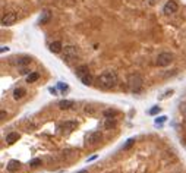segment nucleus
<instances>
[{"label":"nucleus","mask_w":186,"mask_h":173,"mask_svg":"<svg viewBox=\"0 0 186 173\" xmlns=\"http://www.w3.org/2000/svg\"><path fill=\"white\" fill-rule=\"evenodd\" d=\"M117 73L114 72V70H104L101 75L97 78V82H98V85L104 88V89H111V88H114V86L117 85Z\"/></svg>","instance_id":"nucleus-1"},{"label":"nucleus","mask_w":186,"mask_h":173,"mask_svg":"<svg viewBox=\"0 0 186 173\" xmlns=\"http://www.w3.org/2000/svg\"><path fill=\"white\" fill-rule=\"evenodd\" d=\"M128 85L132 92H139L144 85V78L141 73H131L128 78Z\"/></svg>","instance_id":"nucleus-2"},{"label":"nucleus","mask_w":186,"mask_h":173,"mask_svg":"<svg viewBox=\"0 0 186 173\" xmlns=\"http://www.w3.org/2000/svg\"><path fill=\"white\" fill-rule=\"evenodd\" d=\"M78 54H79L78 47H75V46H66V47L63 49V60H65L66 63H70L73 59L78 57Z\"/></svg>","instance_id":"nucleus-3"},{"label":"nucleus","mask_w":186,"mask_h":173,"mask_svg":"<svg viewBox=\"0 0 186 173\" xmlns=\"http://www.w3.org/2000/svg\"><path fill=\"white\" fill-rule=\"evenodd\" d=\"M171 62H173V54L169 52H163L157 56L155 65H157V66H169Z\"/></svg>","instance_id":"nucleus-4"},{"label":"nucleus","mask_w":186,"mask_h":173,"mask_svg":"<svg viewBox=\"0 0 186 173\" xmlns=\"http://www.w3.org/2000/svg\"><path fill=\"white\" fill-rule=\"evenodd\" d=\"M177 9H179L177 3H176L174 0H169V1L164 4L163 12H164V15H173V13H176V12H177Z\"/></svg>","instance_id":"nucleus-5"},{"label":"nucleus","mask_w":186,"mask_h":173,"mask_svg":"<svg viewBox=\"0 0 186 173\" xmlns=\"http://www.w3.org/2000/svg\"><path fill=\"white\" fill-rule=\"evenodd\" d=\"M103 135L100 131H94V132H91V134H88V137H86V144H89V145H95V144H98L100 141H101Z\"/></svg>","instance_id":"nucleus-6"},{"label":"nucleus","mask_w":186,"mask_h":173,"mask_svg":"<svg viewBox=\"0 0 186 173\" xmlns=\"http://www.w3.org/2000/svg\"><path fill=\"white\" fill-rule=\"evenodd\" d=\"M16 19H18V15L15 12H7L6 15H3V18H1V25L3 27H9V25L15 24Z\"/></svg>","instance_id":"nucleus-7"},{"label":"nucleus","mask_w":186,"mask_h":173,"mask_svg":"<svg viewBox=\"0 0 186 173\" xmlns=\"http://www.w3.org/2000/svg\"><path fill=\"white\" fill-rule=\"evenodd\" d=\"M31 57H28V56H25V57H19V59H13L12 60V63L13 65H16V66H27V65H30L31 63Z\"/></svg>","instance_id":"nucleus-8"},{"label":"nucleus","mask_w":186,"mask_h":173,"mask_svg":"<svg viewBox=\"0 0 186 173\" xmlns=\"http://www.w3.org/2000/svg\"><path fill=\"white\" fill-rule=\"evenodd\" d=\"M89 73V69H88V66H85V65H82V66H78L76 68V70H75V75L81 79L82 76H85V75H88Z\"/></svg>","instance_id":"nucleus-9"},{"label":"nucleus","mask_w":186,"mask_h":173,"mask_svg":"<svg viewBox=\"0 0 186 173\" xmlns=\"http://www.w3.org/2000/svg\"><path fill=\"white\" fill-rule=\"evenodd\" d=\"M19 166H21V163H19L18 160H10V161L7 163L6 169H7V172L13 173V172H16L18 169H19Z\"/></svg>","instance_id":"nucleus-10"},{"label":"nucleus","mask_w":186,"mask_h":173,"mask_svg":"<svg viewBox=\"0 0 186 173\" xmlns=\"http://www.w3.org/2000/svg\"><path fill=\"white\" fill-rule=\"evenodd\" d=\"M51 19V12L50 10H44L43 13H41V16H40V24L41 25H46V24H49V21Z\"/></svg>","instance_id":"nucleus-11"},{"label":"nucleus","mask_w":186,"mask_h":173,"mask_svg":"<svg viewBox=\"0 0 186 173\" xmlns=\"http://www.w3.org/2000/svg\"><path fill=\"white\" fill-rule=\"evenodd\" d=\"M57 106H59V109H62V110H68L72 106H75V101H72V100H62V101H59Z\"/></svg>","instance_id":"nucleus-12"},{"label":"nucleus","mask_w":186,"mask_h":173,"mask_svg":"<svg viewBox=\"0 0 186 173\" xmlns=\"http://www.w3.org/2000/svg\"><path fill=\"white\" fill-rule=\"evenodd\" d=\"M60 128H63V129H66V131H73V129L76 128V122L75 121H66L60 125Z\"/></svg>","instance_id":"nucleus-13"},{"label":"nucleus","mask_w":186,"mask_h":173,"mask_svg":"<svg viewBox=\"0 0 186 173\" xmlns=\"http://www.w3.org/2000/svg\"><path fill=\"white\" fill-rule=\"evenodd\" d=\"M62 47H63V46H62L60 41H53L50 44V52L51 53H60L62 52Z\"/></svg>","instance_id":"nucleus-14"},{"label":"nucleus","mask_w":186,"mask_h":173,"mask_svg":"<svg viewBox=\"0 0 186 173\" xmlns=\"http://www.w3.org/2000/svg\"><path fill=\"white\" fill-rule=\"evenodd\" d=\"M25 94H27V89H25V88H16V89L13 91V98H15V100H21Z\"/></svg>","instance_id":"nucleus-15"},{"label":"nucleus","mask_w":186,"mask_h":173,"mask_svg":"<svg viewBox=\"0 0 186 173\" xmlns=\"http://www.w3.org/2000/svg\"><path fill=\"white\" fill-rule=\"evenodd\" d=\"M38 78H40V73H38V72H31V73H28V76H27V82H28V84L35 82V81H38Z\"/></svg>","instance_id":"nucleus-16"},{"label":"nucleus","mask_w":186,"mask_h":173,"mask_svg":"<svg viewBox=\"0 0 186 173\" xmlns=\"http://www.w3.org/2000/svg\"><path fill=\"white\" fill-rule=\"evenodd\" d=\"M113 126H116V119H114V118H106L104 128H106V129H111Z\"/></svg>","instance_id":"nucleus-17"},{"label":"nucleus","mask_w":186,"mask_h":173,"mask_svg":"<svg viewBox=\"0 0 186 173\" xmlns=\"http://www.w3.org/2000/svg\"><path fill=\"white\" fill-rule=\"evenodd\" d=\"M18 139H19V135H18L16 132H10V134L6 137V141H7L9 144H13V142L18 141Z\"/></svg>","instance_id":"nucleus-18"},{"label":"nucleus","mask_w":186,"mask_h":173,"mask_svg":"<svg viewBox=\"0 0 186 173\" xmlns=\"http://www.w3.org/2000/svg\"><path fill=\"white\" fill-rule=\"evenodd\" d=\"M81 81H82V84H84V85H91V84H92V75H91V73H88V75H85V76H82V78H81Z\"/></svg>","instance_id":"nucleus-19"},{"label":"nucleus","mask_w":186,"mask_h":173,"mask_svg":"<svg viewBox=\"0 0 186 173\" xmlns=\"http://www.w3.org/2000/svg\"><path fill=\"white\" fill-rule=\"evenodd\" d=\"M116 115H117V112H116V110H111V109H108V110L104 112V116H106V118H113V116H116Z\"/></svg>","instance_id":"nucleus-20"},{"label":"nucleus","mask_w":186,"mask_h":173,"mask_svg":"<svg viewBox=\"0 0 186 173\" xmlns=\"http://www.w3.org/2000/svg\"><path fill=\"white\" fill-rule=\"evenodd\" d=\"M134 142H135V139L134 138H131V139H128V142L123 145V150H128V148H131L132 145H134Z\"/></svg>","instance_id":"nucleus-21"},{"label":"nucleus","mask_w":186,"mask_h":173,"mask_svg":"<svg viewBox=\"0 0 186 173\" xmlns=\"http://www.w3.org/2000/svg\"><path fill=\"white\" fill-rule=\"evenodd\" d=\"M30 164H31V167H37V166L41 164V160H40V158H34V160L30 161Z\"/></svg>","instance_id":"nucleus-22"},{"label":"nucleus","mask_w":186,"mask_h":173,"mask_svg":"<svg viewBox=\"0 0 186 173\" xmlns=\"http://www.w3.org/2000/svg\"><path fill=\"white\" fill-rule=\"evenodd\" d=\"M158 112H160V107H158V106H155V107H152L148 113H150V115H157Z\"/></svg>","instance_id":"nucleus-23"},{"label":"nucleus","mask_w":186,"mask_h":173,"mask_svg":"<svg viewBox=\"0 0 186 173\" xmlns=\"http://www.w3.org/2000/svg\"><path fill=\"white\" fill-rule=\"evenodd\" d=\"M166 119H167V116H160V118L155 119V123H157V125H158V123H163V122H166Z\"/></svg>","instance_id":"nucleus-24"},{"label":"nucleus","mask_w":186,"mask_h":173,"mask_svg":"<svg viewBox=\"0 0 186 173\" xmlns=\"http://www.w3.org/2000/svg\"><path fill=\"white\" fill-rule=\"evenodd\" d=\"M57 88H59V89H68V85H66V84L59 82V84H57Z\"/></svg>","instance_id":"nucleus-25"},{"label":"nucleus","mask_w":186,"mask_h":173,"mask_svg":"<svg viewBox=\"0 0 186 173\" xmlns=\"http://www.w3.org/2000/svg\"><path fill=\"white\" fill-rule=\"evenodd\" d=\"M7 50H9V47H6V46H1V49H0V52H1V53L7 52Z\"/></svg>","instance_id":"nucleus-26"},{"label":"nucleus","mask_w":186,"mask_h":173,"mask_svg":"<svg viewBox=\"0 0 186 173\" xmlns=\"http://www.w3.org/2000/svg\"><path fill=\"white\" fill-rule=\"evenodd\" d=\"M50 92H51V94H53V95H56V94H57V89L51 86V88H50Z\"/></svg>","instance_id":"nucleus-27"},{"label":"nucleus","mask_w":186,"mask_h":173,"mask_svg":"<svg viewBox=\"0 0 186 173\" xmlns=\"http://www.w3.org/2000/svg\"><path fill=\"white\" fill-rule=\"evenodd\" d=\"M21 73H31V72H30V69H27V68H22Z\"/></svg>","instance_id":"nucleus-28"},{"label":"nucleus","mask_w":186,"mask_h":173,"mask_svg":"<svg viewBox=\"0 0 186 173\" xmlns=\"http://www.w3.org/2000/svg\"><path fill=\"white\" fill-rule=\"evenodd\" d=\"M95 158H97V156H92V157H89V158H88V161H92V160H95Z\"/></svg>","instance_id":"nucleus-29"},{"label":"nucleus","mask_w":186,"mask_h":173,"mask_svg":"<svg viewBox=\"0 0 186 173\" xmlns=\"http://www.w3.org/2000/svg\"><path fill=\"white\" fill-rule=\"evenodd\" d=\"M0 115H1V119H4V118H6V113H4L3 110H1V113H0Z\"/></svg>","instance_id":"nucleus-30"},{"label":"nucleus","mask_w":186,"mask_h":173,"mask_svg":"<svg viewBox=\"0 0 186 173\" xmlns=\"http://www.w3.org/2000/svg\"><path fill=\"white\" fill-rule=\"evenodd\" d=\"M76 173H88V170H86V169H84V170H79V172H76Z\"/></svg>","instance_id":"nucleus-31"},{"label":"nucleus","mask_w":186,"mask_h":173,"mask_svg":"<svg viewBox=\"0 0 186 173\" xmlns=\"http://www.w3.org/2000/svg\"><path fill=\"white\" fill-rule=\"evenodd\" d=\"M185 115H186V110H185Z\"/></svg>","instance_id":"nucleus-32"}]
</instances>
